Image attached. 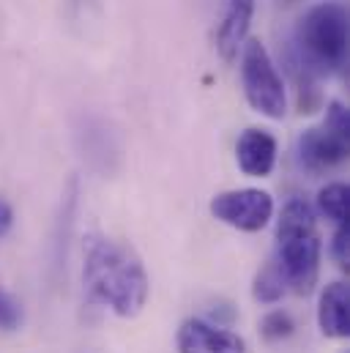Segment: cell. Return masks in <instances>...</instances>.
Segmentation results:
<instances>
[{
    "label": "cell",
    "instance_id": "14",
    "mask_svg": "<svg viewBox=\"0 0 350 353\" xmlns=\"http://www.w3.org/2000/svg\"><path fill=\"white\" fill-rule=\"evenodd\" d=\"M19 323H22L19 301L11 293L0 290V332H14V329H19Z\"/></svg>",
    "mask_w": 350,
    "mask_h": 353
},
{
    "label": "cell",
    "instance_id": "13",
    "mask_svg": "<svg viewBox=\"0 0 350 353\" xmlns=\"http://www.w3.org/2000/svg\"><path fill=\"white\" fill-rule=\"evenodd\" d=\"M296 323L290 318V312H282V310H274L268 315H262L260 321V334L268 343H279V340H287L293 334Z\"/></svg>",
    "mask_w": 350,
    "mask_h": 353
},
{
    "label": "cell",
    "instance_id": "9",
    "mask_svg": "<svg viewBox=\"0 0 350 353\" xmlns=\"http://www.w3.org/2000/svg\"><path fill=\"white\" fill-rule=\"evenodd\" d=\"M255 14V0H225L222 22L216 30V50L225 61H233L247 41Z\"/></svg>",
    "mask_w": 350,
    "mask_h": 353
},
{
    "label": "cell",
    "instance_id": "6",
    "mask_svg": "<svg viewBox=\"0 0 350 353\" xmlns=\"http://www.w3.org/2000/svg\"><path fill=\"white\" fill-rule=\"evenodd\" d=\"M298 165L309 173L334 170L348 159V134H337L329 126L307 129L296 143Z\"/></svg>",
    "mask_w": 350,
    "mask_h": 353
},
{
    "label": "cell",
    "instance_id": "15",
    "mask_svg": "<svg viewBox=\"0 0 350 353\" xmlns=\"http://www.w3.org/2000/svg\"><path fill=\"white\" fill-rule=\"evenodd\" d=\"M323 126H329V129H331V132H337V134H348L350 118H348L345 104L331 101V104H329V110H326V121H323Z\"/></svg>",
    "mask_w": 350,
    "mask_h": 353
},
{
    "label": "cell",
    "instance_id": "1",
    "mask_svg": "<svg viewBox=\"0 0 350 353\" xmlns=\"http://www.w3.org/2000/svg\"><path fill=\"white\" fill-rule=\"evenodd\" d=\"M83 276L96 301L121 318H134L148 301V274L140 258L121 241L107 236H88L83 247Z\"/></svg>",
    "mask_w": 350,
    "mask_h": 353
},
{
    "label": "cell",
    "instance_id": "3",
    "mask_svg": "<svg viewBox=\"0 0 350 353\" xmlns=\"http://www.w3.org/2000/svg\"><path fill=\"white\" fill-rule=\"evenodd\" d=\"M293 50L315 74L342 72L348 63V11L337 0L318 3L304 11L296 25Z\"/></svg>",
    "mask_w": 350,
    "mask_h": 353
},
{
    "label": "cell",
    "instance_id": "16",
    "mask_svg": "<svg viewBox=\"0 0 350 353\" xmlns=\"http://www.w3.org/2000/svg\"><path fill=\"white\" fill-rule=\"evenodd\" d=\"M348 222L345 225H337L334 230V239H331V252H334V261L340 268H348Z\"/></svg>",
    "mask_w": 350,
    "mask_h": 353
},
{
    "label": "cell",
    "instance_id": "4",
    "mask_svg": "<svg viewBox=\"0 0 350 353\" xmlns=\"http://www.w3.org/2000/svg\"><path fill=\"white\" fill-rule=\"evenodd\" d=\"M241 85H244V96L249 101L252 110H258L265 118H285L287 112V93H285V83L265 50V44L258 39L244 41L241 47Z\"/></svg>",
    "mask_w": 350,
    "mask_h": 353
},
{
    "label": "cell",
    "instance_id": "12",
    "mask_svg": "<svg viewBox=\"0 0 350 353\" xmlns=\"http://www.w3.org/2000/svg\"><path fill=\"white\" fill-rule=\"evenodd\" d=\"M252 293H255V299L262 301V304H274V301H279V299L287 293L285 279H282V274H279L276 263H268L260 274L255 276V288H252Z\"/></svg>",
    "mask_w": 350,
    "mask_h": 353
},
{
    "label": "cell",
    "instance_id": "10",
    "mask_svg": "<svg viewBox=\"0 0 350 353\" xmlns=\"http://www.w3.org/2000/svg\"><path fill=\"white\" fill-rule=\"evenodd\" d=\"M318 323L331 340H345L350 334V288L345 282L326 285L318 307Z\"/></svg>",
    "mask_w": 350,
    "mask_h": 353
},
{
    "label": "cell",
    "instance_id": "2",
    "mask_svg": "<svg viewBox=\"0 0 350 353\" xmlns=\"http://www.w3.org/2000/svg\"><path fill=\"white\" fill-rule=\"evenodd\" d=\"M276 268L285 288L309 296L320 274V236L315 228V208L304 197L285 203L276 225Z\"/></svg>",
    "mask_w": 350,
    "mask_h": 353
},
{
    "label": "cell",
    "instance_id": "11",
    "mask_svg": "<svg viewBox=\"0 0 350 353\" xmlns=\"http://www.w3.org/2000/svg\"><path fill=\"white\" fill-rule=\"evenodd\" d=\"M318 211L331 219L334 225H345L348 219V186L345 183H326L320 192H318Z\"/></svg>",
    "mask_w": 350,
    "mask_h": 353
},
{
    "label": "cell",
    "instance_id": "5",
    "mask_svg": "<svg viewBox=\"0 0 350 353\" xmlns=\"http://www.w3.org/2000/svg\"><path fill=\"white\" fill-rule=\"evenodd\" d=\"M211 214L236 230L258 233L274 216V200L262 189H233L211 200Z\"/></svg>",
    "mask_w": 350,
    "mask_h": 353
},
{
    "label": "cell",
    "instance_id": "17",
    "mask_svg": "<svg viewBox=\"0 0 350 353\" xmlns=\"http://www.w3.org/2000/svg\"><path fill=\"white\" fill-rule=\"evenodd\" d=\"M11 225H14V211H11V205L6 200H0V239L11 230Z\"/></svg>",
    "mask_w": 350,
    "mask_h": 353
},
{
    "label": "cell",
    "instance_id": "7",
    "mask_svg": "<svg viewBox=\"0 0 350 353\" xmlns=\"http://www.w3.org/2000/svg\"><path fill=\"white\" fill-rule=\"evenodd\" d=\"M178 353H247V343L203 318H189L178 329Z\"/></svg>",
    "mask_w": 350,
    "mask_h": 353
},
{
    "label": "cell",
    "instance_id": "8",
    "mask_svg": "<svg viewBox=\"0 0 350 353\" xmlns=\"http://www.w3.org/2000/svg\"><path fill=\"white\" fill-rule=\"evenodd\" d=\"M236 162L244 176L265 178L276 165V140L265 129H247L236 143Z\"/></svg>",
    "mask_w": 350,
    "mask_h": 353
}]
</instances>
